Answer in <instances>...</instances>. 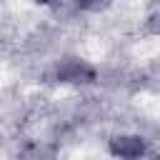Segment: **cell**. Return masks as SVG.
I'll return each mask as SVG.
<instances>
[{
    "instance_id": "obj_4",
    "label": "cell",
    "mask_w": 160,
    "mask_h": 160,
    "mask_svg": "<svg viewBox=\"0 0 160 160\" xmlns=\"http://www.w3.org/2000/svg\"><path fill=\"white\" fill-rule=\"evenodd\" d=\"M112 2H115V0H75L78 10H82V12H102V10H108Z\"/></svg>"
},
{
    "instance_id": "obj_3",
    "label": "cell",
    "mask_w": 160,
    "mask_h": 160,
    "mask_svg": "<svg viewBox=\"0 0 160 160\" xmlns=\"http://www.w3.org/2000/svg\"><path fill=\"white\" fill-rule=\"evenodd\" d=\"M18 160H58V145L50 140H28L20 145Z\"/></svg>"
},
{
    "instance_id": "obj_7",
    "label": "cell",
    "mask_w": 160,
    "mask_h": 160,
    "mask_svg": "<svg viewBox=\"0 0 160 160\" xmlns=\"http://www.w3.org/2000/svg\"><path fill=\"white\" fill-rule=\"evenodd\" d=\"M150 160H160V155H152V158H150Z\"/></svg>"
},
{
    "instance_id": "obj_6",
    "label": "cell",
    "mask_w": 160,
    "mask_h": 160,
    "mask_svg": "<svg viewBox=\"0 0 160 160\" xmlns=\"http://www.w3.org/2000/svg\"><path fill=\"white\" fill-rule=\"evenodd\" d=\"M32 2H38V5H52L55 0H32Z\"/></svg>"
},
{
    "instance_id": "obj_5",
    "label": "cell",
    "mask_w": 160,
    "mask_h": 160,
    "mask_svg": "<svg viewBox=\"0 0 160 160\" xmlns=\"http://www.w3.org/2000/svg\"><path fill=\"white\" fill-rule=\"evenodd\" d=\"M145 28H148L150 35H160V8H150L148 20H145Z\"/></svg>"
},
{
    "instance_id": "obj_1",
    "label": "cell",
    "mask_w": 160,
    "mask_h": 160,
    "mask_svg": "<svg viewBox=\"0 0 160 160\" xmlns=\"http://www.w3.org/2000/svg\"><path fill=\"white\" fill-rule=\"evenodd\" d=\"M52 78H55V82H60V85L82 88V85H90V82L98 80V70H95L88 60L75 58V55H68V58H62V60L55 62Z\"/></svg>"
},
{
    "instance_id": "obj_2",
    "label": "cell",
    "mask_w": 160,
    "mask_h": 160,
    "mask_svg": "<svg viewBox=\"0 0 160 160\" xmlns=\"http://www.w3.org/2000/svg\"><path fill=\"white\" fill-rule=\"evenodd\" d=\"M108 152L115 160H142L148 155V140L138 132H118L108 140Z\"/></svg>"
}]
</instances>
